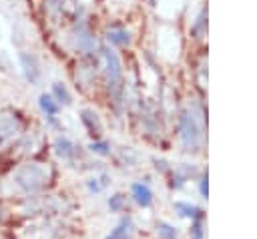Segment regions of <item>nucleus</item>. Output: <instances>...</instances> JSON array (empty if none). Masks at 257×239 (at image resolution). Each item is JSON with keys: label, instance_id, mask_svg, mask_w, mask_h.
Returning <instances> with one entry per match:
<instances>
[{"label": "nucleus", "instance_id": "nucleus-1", "mask_svg": "<svg viewBox=\"0 0 257 239\" xmlns=\"http://www.w3.org/2000/svg\"><path fill=\"white\" fill-rule=\"evenodd\" d=\"M46 183H48V169L42 163H34V161L22 163L10 175V185L20 201L28 197H38V193L46 187Z\"/></svg>", "mask_w": 257, "mask_h": 239}, {"label": "nucleus", "instance_id": "nucleus-9", "mask_svg": "<svg viewBox=\"0 0 257 239\" xmlns=\"http://www.w3.org/2000/svg\"><path fill=\"white\" fill-rule=\"evenodd\" d=\"M106 205H108L110 213H122V211H124V207H126V197H124L122 193H114V195H110V197H108Z\"/></svg>", "mask_w": 257, "mask_h": 239}, {"label": "nucleus", "instance_id": "nucleus-16", "mask_svg": "<svg viewBox=\"0 0 257 239\" xmlns=\"http://www.w3.org/2000/svg\"><path fill=\"white\" fill-rule=\"evenodd\" d=\"M201 195H203V197H207V177H203V179H201Z\"/></svg>", "mask_w": 257, "mask_h": 239}, {"label": "nucleus", "instance_id": "nucleus-3", "mask_svg": "<svg viewBox=\"0 0 257 239\" xmlns=\"http://www.w3.org/2000/svg\"><path fill=\"white\" fill-rule=\"evenodd\" d=\"M133 231H135L133 217H131V215H122L104 239H131V237H133Z\"/></svg>", "mask_w": 257, "mask_h": 239}, {"label": "nucleus", "instance_id": "nucleus-10", "mask_svg": "<svg viewBox=\"0 0 257 239\" xmlns=\"http://www.w3.org/2000/svg\"><path fill=\"white\" fill-rule=\"evenodd\" d=\"M52 98H56V102H64V104L70 102V94H68L66 86L60 84V82H54L52 84Z\"/></svg>", "mask_w": 257, "mask_h": 239}, {"label": "nucleus", "instance_id": "nucleus-4", "mask_svg": "<svg viewBox=\"0 0 257 239\" xmlns=\"http://www.w3.org/2000/svg\"><path fill=\"white\" fill-rule=\"evenodd\" d=\"M52 149H54V155L60 157V159H64V161H70V159L76 157V145H74L68 137H64V135L56 137Z\"/></svg>", "mask_w": 257, "mask_h": 239}, {"label": "nucleus", "instance_id": "nucleus-8", "mask_svg": "<svg viewBox=\"0 0 257 239\" xmlns=\"http://www.w3.org/2000/svg\"><path fill=\"white\" fill-rule=\"evenodd\" d=\"M157 235H159V239H179L177 227L167 223V221H159L157 223Z\"/></svg>", "mask_w": 257, "mask_h": 239}, {"label": "nucleus", "instance_id": "nucleus-13", "mask_svg": "<svg viewBox=\"0 0 257 239\" xmlns=\"http://www.w3.org/2000/svg\"><path fill=\"white\" fill-rule=\"evenodd\" d=\"M191 239H203V225H201V219H195L191 223V231H189Z\"/></svg>", "mask_w": 257, "mask_h": 239}, {"label": "nucleus", "instance_id": "nucleus-11", "mask_svg": "<svg viewBox=\"0 0 257 239\" xmlns=\"http://www.w3.org/2000/svg\"><path fill=\"white\" fill-rule=\"evenodd\" d=\"M88 149H90L92 153H96V155H102V157L110 155V145H108L106 141H100V139H94Z\"/></svg>", "mask_w": 257, "mask_h": 239}, {"label": "nucleus", "instance_id": "nucleus-2", "mask_svg": "<svg viewBox=\"0 0 257 239\" xmlns=\"http://www.w3.org/2000/svg\"><path fill=\"white\" fill-rule=\"evenodd\" d=\"M131 199H133L141 209H149V207L153 205L155 195H153V189H151L147 183L137 181V183L131 185Z\"/></svg>", "mask_w": 257, "mask_h": 239}, {"label": "nucleus", "instance_id": "nucleus-6", "mask_svg": "<svg viewBox=\"0 0 257 239\" xmlns=\"http://www.w3.org/2000/svg\"><path fill=\"white\" fill-rule=\"evenodd\" d=\"M38 106L44 112V116H56L58 114V102L52 98V94H40L38 96Z\"/></svg>", "mask_w": 257, "mask_h": 239}, {"label": "nucleus", "instance_id": "nucleus-14", "mask_svg": "<svg viewBox=\"0 0 257 239\" xmlns=\"http://www.w3.org/2000/svg\"><path fill=\"white\" fill-rule=\"evenodd\" d=\"M108 40L112 44H124L128 38H124V32H108Z\"/></svg>", "mask_w": 257, "mask_h": 239}, {"label": "nucleus", "instance_id": "nucleus-12", "mask_svg": "<svg viewBox=\"0 0 257 239\" xmlns=\"http://www.w3.org/2000/svg\"><path fill=\"white\" fill-rule=\"evenodd\" d=\"M104 185H106L104 177H92V179L86 181V187H88L90 193H100V191L104 189Z\"/></svg>", "mask_w": 257, "mask_h": 239}, {"label": "nucleus", "instance_id": "nucleus-5", "mask_svg": "<svg viewBox=\"0 0 257 239\" xmlns=\"http://www.w3.org/2000/svg\"><path fill=\"white\" fill-rule=\"evenodd\" d=\"M18 56H20V62H22V66H24L26 78H28L30 82H36V78H38V64H36V58H34L32 54H28V52H20Z\"/></svg>", "mask_w": 257, "mask_h": 239}, {"label": "nucleus", "instance_id": "nucleus-15", "mask_svg": "<svg viewBox=\"0 0 257 239\" xmlns=\"http://www.w3.org/2000/svg\"><path fill=\"white\" fill-rule=\"evenodd\" d=\"M8 217H10V213H8V209L0 203V227L2 225H6V221H8Z\"/></svg>", "mask_w": 257, "mask_h": 239}, {"label": "nucleus", "instance_id": "nucleus-7", "mask_svg": "<svg viewBox=\"0 0 257 239\" xmlns=\"http://www.w3.org/2000/svg\"><path fill=\"white\" fill-rule=\"evenodd\" d=\"M175 211H177L181 217H191L193 221L203 217L201 209H199V207H195V205H191V203H181V201H179V203H175Z\"/></svg>", "mask_w": 257, "mask_h": 239}]
</instances>
